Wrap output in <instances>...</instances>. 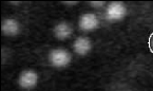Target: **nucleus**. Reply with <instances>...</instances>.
<instances>
[{
  "label": "nucleus",
  "instance_id": "obj_4",
  "mask_svg": "<svg viewBox=\"0 0 153 91\" xmlns=\"http://www.w3.org/2000/svg\"><path fill=\"white\" fill-rule=\"evenodd\" d=\"M79 28H80L82 31L85 32H88V31H93V30L97 29L98 28V18L96 17L95 14L88 13V14H83L81 15L80 18H79Z\"/></svg>",
  "mask_w": 153,
  "mask_h": 91
},
{
  "label": "nucleus",
  "instance_id": "obj_8",
  "mask_svg": "<svg viewBox=\"0 0 153 91\" xmlns=\"http://www.w3.org/2000/svg\"><path fill=\"white\" fill-rule=\"evenodd\" d=\"M148 46H149V49H150V51L153 53V33H151V35L149 36Z\"/></svg>",
  "mask_w": 153,
  "mask_h": 91
},
{
  "label": "nucleus",
  "instance_id": "obj_2",
  "mask_svg": "<svg viewBox=\"0 0 153 91\" xmlns=\"http://www.w3.org/2000/svg\"><path fill=\"white\" fill-rule=\"evenodd\" d=\"M127 9L123 2H112L108 5L106 11L107 18L109 20H122L126 16Z\"/></svg>",
  "mask_w": 153,
  "mask_h": 91
},
{
  "label": "nucleus",
  "instance_id": "obj_3",
  "mask_svg": "<svg viewBox=\"0 0 153 91\" xmlns=\"http://www.w3.org/2000/svg\"><path fill=\"white\" fill-rule=\"evenodd\" d=\"M38 82V75L33 70H25L19 75V86L23 89H33Z\"/></svg>",
  "mask_w": 153,
  "mask_h": 91
},
{
  "label": "nucleus",
  "instance_id": "obj_1",
  "mask_svg": "<svg viewBox=\"0 0 153 91\" xmlns=\"http://www.w3.org/2000/svg\"><path fill=\"white\" fill-rule=\"evenodd\" d=\"M72 60L71 54L65 49H54L49 54V62L53 67L63 68L67 67Z\"/></svg>",
  "mask_w": 153,
  "mask_h": 91
},
{
  "label": "nucleus",
  "instance_id": "obj_7",
  "mask_svg": "<svg viewBox=\"0 0 153 91\" xmlns=\"http://www.w3.org/2000/svg\"><path fill=\"white\" fill-rule=\"evenodd\" d=\"M54 34L58 39L65 40L71 37V35L73 34V29L69 23L60 22L54 28Z\"/></svg>",
  "mask_w": 153,
  "mask_h": 91
},
{
  "label": "nucleus",
  "instance_id": "obj_5",
  "mask_svg": "<svg viewBox=\"0 0 153 91\" xmlns=\"http://www.w3.org/2000/svg\"><path fill=\"white\" fill-rule=\"evenodd\" d=\"M92 45L88 37H78L73 43V49L78 55H87L91 51Z\"/></svg>",
  "mask_w": 153,
  "mask_h": 91
},
{
  "label": "nucleus",
  "instance_id": "obj_6",
  "mask_svg": "<svg viewBox=\"0 0 153 91\" xmlns=\"http://www.w3.org/2000/svg\"><path fill=\"white\" fill-rule=\"evenodd\" d=\"M2 33L7 36H15L20 32V25L15 19H5L1 25Z\"/></svg>",
  "mask_w": 153,
  "mask_h": 91
}]
</instances>
